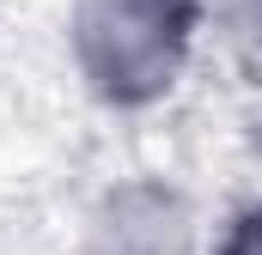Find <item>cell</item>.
<instances>
[{"instance_id":"obj_1","label":"cell","mask_w":262,"mask_h":255,"mask_svg":"<svg viewBox=\"0 0 262 255\" xmlns=\"http://www.w3.org/2000/svg\"><path fill=\"white\" fill-rule=\"evenodd\" d=\"M85 18L122 24L128 37L116 43V55L98 67L104 91L116 97H146L159 85H171L177 49H183V24H189V0H92Z\"/></svg>"}]
</instances>
